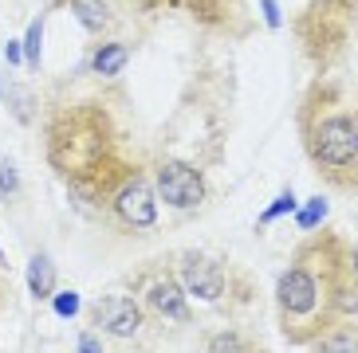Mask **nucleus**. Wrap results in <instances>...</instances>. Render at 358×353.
Masks as SVG:
<instances>
[{
  "instance_id": "obj_7",
  "label": "nucleus",
  "mask_w": 358,
  "mask_h": 353,
  "mask_svg": "<svg viewBox=\"0 0 358 353\" xmlns=\"http://www.w3.org/2000/svg\"><path fill=\"white\" fill-rule=\"evenodd\" d=\"M127 291L138 299V306L146 310L150 322L173 326V330H185V326L197 322V306L189 302V294H185V287H181L169 255L138 263V267L127 275Z\"/></svg>"
},
{
  "instance_id": "obj_16",
  "label": "nucleus",
  "mask_w": 358,
  "mask_h": 353,
  "mask_svg": "<svg viewBox=\"0 0 358 353\" xmlns=\"http://www.w3.org/2000/svg\"><path fill=\"white\" fill-rule=\"evenodd\" d=\"M327 216H331V200L327 197H307L303 208H295V228L299 232H315L327 224Z\"/></svg>"
},
{
  "instance_id": "obj_13",
  "label": "nucleus",
  "mask_w": 358,
  "mask_h": 353,
  "mask_svg": "<svg viewBox=\"0 0 358 353\" xmlns=\"http://www.w3.org/2000/svg\"><path fill=\"white\" fill-rule=\"evenodd\" d=\"M0 98H4V106H8V114L16 118L20 126H32L36 118H40V110H36V98L28 91H24L16 79H12L8 71H0Z\"/></svg>"
},
{
  "instance_id": "obj_14",
  "label": "nucleus",
  "mask_w": 358,
  "mask_h": 353,
  "mask_svg": "<svg viewBox=\"0 0 358 353\" xmlns=\"http://www.w3.org/2000/svg\"><path fill=\"white\" fill-rule=\"evenodd\" d=\"M48 16L52 12H43L40 16H32V24H28V31L20 36V47H24V71L36 75L43 67V31H48Z\"/></svg>"
},
{
  "instance_id": "obj_23",
  "label": "nucleus",
  "mask_w": 358,
  "mask_h": 353,
  "mask_svg": "<svg viewBox=\"0 0 358 353\" xmlns=\"http://www.w3.org/2000/svg\"><path fill=\"white\" fill-rule=\"evenodd\" d=\"M8 294H12V287H8V279H4V267H0V322H4V314H8Z\"/></svg>"
},
{
  "instance_id": "obj_22",
  "label": "nucleus",
  "mask_w": 358,
  "mask_h": 353,
  "mask_svg": "<svg viewBox=\"0 0 358 353\" xmlns=\"http://www.w3.org/2000/svg\"><path fill=\"white\" fill-rule=\"evenodd\" d=\"M4 59H8L12 67H20V63H24V47H20V40H16V36L4 43Z\"/></svg>"
},
{
  "instance_id": "obj_11",
  "label": "nucleus",
  "mask_w": 358,
  "mask_h": 353,
  "mask_svg": "<svg viewBox=\"0 0 358 353\" xmlns=\"http://www.w3.org/2000/svg\"><path fill=\"white\" fill-rule=\"evenodd\" d=\"M130 55H134V47L122 40H95L91 43V52H87V67H91V75H99V79H118V75L127 71Z\"/></svg>"
},
{
  "instance_id": "obj_25",
  "label": "nucleus",
  "mask_w": 358,
  "mask_h": 353,
  "mask_svg": "<svg viewBox=\"0 0 358 353\" xmlns=\"http://www.w3.org/2000/svg\"><path fill=\"white\" fill-rule=\"evenodd\" d=\"M0 267H8V263H4V251H0Z\"/></svg>"
},
{
  "instance_id": "obj_5",
  "label": "nucleus",
  "mask_w": 358,
  "mask_h": 353,
  "mask_svg": "<svg viewBox=\"0 0 358 353\" xmlns=\"http://www.w3.org/2000/svg\"><path fill=\"white\" fill-rule=\"evenodd\" d=\"M169 263H173L181 287H185V294L197 310H236V306H248L256 294L252 275L241 263L224 260V255H213V251L201 248H181L169 255Z\"/></svg>"
},
{
  "instance_id": "obj_9",
  "label": "nucleus",
  "mask_w": 358,
  "mask_h": 353,
  "mask_svg": "<svg viewBox=\"0 0 358 353\" xmlns=\"http://www.w3.org/2000/svg\"><path fill=\"white\" fill-rule=\"evenodd\" d=\"M87 318H91L95 333L115 338V342H138L150 326L146 310L138 306V299L130 291H103L87 306Z\"/></svg>"
},
{
  "instance_id": "obj_15",
  "label": "nucleus",
  "mask_w": 358,
  "mask_h": 353,
  "mask_svg": "<svg viewBox=\"0 0 358 353\" xmlns=\"http://www.w3.org/2000/svg\"><path fill=\"white\" fill-rule=\"evenodd\" d=\"M311 350H319V353H355L358 350V326H355V318L335 322L323 338L311 342Z\"/></svg>"
},
{
  "instance_id": "obj_24",
  "label": "nucleus",
  "mask_w": 358,
  "mask_h": 353,
  "mask_svg": "<svg viewBox=\"0 0 358 353\" xmlns=\"http://www.w3.org/2000/svg\"><path fill=\"white\" fill-rule=\"evenodd\" d=\"M64 4H67V0H43V12H59Z\"/></svg>"
},
{
  "instance_id": "obj_6",
  "label": "nucleus",
  "mask_w": 358,
  "mask_h": 353,
  "mask_svg": "<svg viewBox=\"0 0 358 353\" xmlns=\"http://www.w3.org/2000/svg\"><path fill=\"white\" fill-rule=\"evenodd\" d=\"M91 220H99L103 228L118 232V236H127V239H142V236H154L158 232L162 200L154 193L146 161H134L130 157L127 165L110 176V185L103 188Z\"/></svg>"
},
{
  "instance_id": "obj_2",
  "label": "nucleus",
  "mask_w": 358,
  "mask_h": 353,
  "mask_svg": "<svg viewBox=\"0 0 358 353\" xmlns=\"http://www.w3.org/2000/svg\"><path fill=\"white\" fill-rule=\"evenodd\" d=\"M43 161L67 188L71 208L91 216L110 176L130 161L122 126L103 98H59L43 114Z\"/></svg>"
},
{
  "instance_id": "obj_10",
  "label": "nucleus",
  "mask_w": 358,
  "mask_h": 353,
  "mask_svg": "<svg viewBox=\"0 0 358 353\" xmlns=\"http://www.w3.org/2000/svg\"><path fill=\"white\" fill-rule=\"evenodd\" d=\"M64 12L71 16L91 40H103L118 28V4L115 0H67Z\"/></svg>"
},
{
  "instance_id": "obj_3",
  "label": "nucleus",
  "mask_w": 358,
  "mask_h": 353,
  "mask_svg": "<svg viewBox=\"0 0 358 353\" xmlns=\"http://www.w3.org/2000/svg\"><path fill=\"white\" fill-rule=\"evenodd\" d=\"M295 130L311 173L331 193H358V118L338 75H311L295 106Z\"/></svg>"
},
{
  "instance_id": "obj_20",
  "label": "nucleus",
  "mask_w": 358,
  "mask_h": 353,
  "mask_svg": "<svg viewBox=\"0 0 358 353\" xmlns=\"http://www.w3.org/2000/svg\"><path fill=\"white\" fill-rule=\"evenodd\" d=\"M52 314L55 318H75V314H79V306H83V299H79V291H59V287H55L52 291Z\"/></svg>"
},
{
  "instance_id": "obj_1",
  "label": "nucleus",
  "mask_w": 358,
  "mask_h": 353,
  "mask_svg": "<svg viewBox=\"0 0 358 353\" xmlns=\"http://www.w3.org/2000/svg\"><path fill=\"white\" fill-rule=\"evenodd\" d=\"M275 326L287 345L311 350L343 318H358V255L331 228L303 232L272 287Z\"/></svg>"
},
{
  "instance_id": "obj_4",
  "label": "nucleus",
  "mask_w": 358,
  "mask_h": 353,
  "mask_svg": "<svg viewBox=\"0 0 358 353\" xmlns=\"http://www.w3.org/2000/svg\"><path fill=\"white\" fill-rule=\"evenodd\" d=\"M358 0H307L292 16L299 55L311 75H335L355 47Z\"/></svg>"
},
{
  "instance_id": "obj_18",
  "label": "nucleus",
  "mask_w": 358,
  "mask_h": 353,
  "mask_svg": "<svg viewBox=\"0 0 358 353\" xmlns=\"http://www.w3.org/2000/svg\"><path fill=\"white\" fill-rule=\"evenodd\" d=\"M295 204H299V200H295V193H292V188H284V193H280V197H275L272 204H268V208L260 212V216H256V228H268V224H275L280 216L295 212Z\"/></svg>"
},
{
  "instance_id": "obj_21",
  "label": "nucleus",
  "mask_w": 358,
  "mask_h": 353,
  "mask_svg": "<svg viewBox=\"0 0 358 353\" xmlns=\"http://www.w3.org/2000/svg\"><path fill=\"white\" fill-rule=\"evenodd\" d=\"M75 350H106V338H95V326H87V330L75 338Z\"/></svg>"
},
{
  "instance_id": "obj_12",
  "label": "nucleus",
  "mask_w": 358,
  "mask_h": 353,
  "mask_svg": "<svg viewBox=\"0 0 358 353\" xmlns=\"http://www.w3.org/2000/svg\"><path fill=\"white\" fill-rule=\"evenodd\" d=\"M24 283H28V294H32L36 302H48V299H52V291L59 287V271H55L52 255L36 251L32 260H28V267H24Z\"/></svg>"
},
{
  "instance_id": "obj_17",
  "label": "nucleus",
  "mask_w": 358,
  "mask_h": 353,
  "mask_svg": "<svg viewBox=\"0 0 358 353\" xmlns=\"http://www.w3.org/2000/svg\"><path fill=\"white\" fill-rule=\"evenodd\" d=\"M205 350H232V353H244V350H260V342L256 338H244L236 326H224V330H217L205 342Z\"/></svg>"
},
{
  "instance_id": "obj_19",
  "label": "nucleus",
  "mask_w": 358,
  "mask_h": 353,
  "mask_svg": "<svg viewBox=\"0 0 358 353\" xmlns=\"http://www.w3.org/2000/svg\"><path fill=\"white\" fill-rule=\"evenodd\" d=\"M20 193V173H16V161L12 157H0V200L12 204Z\"/></svg>"
},
{
  "instance_id": "obj_8",
  "label": "nucleus",
  "mask_w": 358,
  "mask_h": 353,
  "mask_svg": "<svg viewBox=\"0 0 358 353\" xmlns=\"http://www.w3.org/2000/svg\"><path fill=\"white\" fill-rule=\"evenodd\" d=\"M150 181H154V193L166 208L173 212H197V208L209 204V176L205 169H197L185 157L173 153H158L146 161Z\"/></svg>"
}]
</instances>
